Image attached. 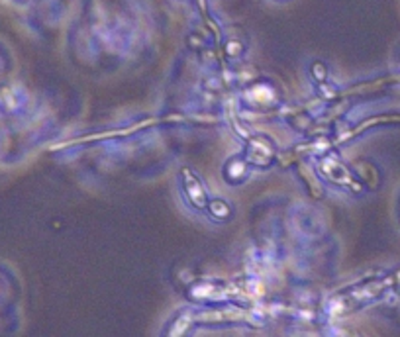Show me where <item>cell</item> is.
<instances>
[]
</instances>
